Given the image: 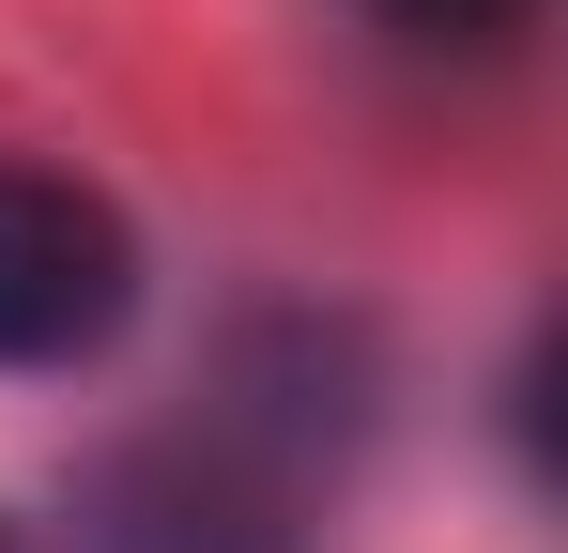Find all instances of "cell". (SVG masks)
Instances as JSON below:
<instances>
[{
    "instance_id": "cell-1",
    "label": "cell",
    "mask_w": 568,
    "mask_h": 553,
    "mask_svg": "<svg viewBox=\"0 0 568 553\" xmlns=\"http://www.w3.org/2000/svg\"><path fill=\"white\" fill-rule=\"evenodd\" d=\"M108 323H123V231H108V200H78L62 170L0 154V369L93 354Z\"/></svg>"
},
{
    "instance_id": "cell-2",
    "label": "cell",
    "mask_w": 568,
    "mask_h": 553,
    "mask_svg": "<svg viewBox=\"0 0 568 553\" xmlns=\"http://www.w3.org/2000/svg\"><path fill=\"white\" fill-rule=\"evenodd\" d=\"M369 16H399V31H446V47H476V31H523L538 0H369Z\"/></svg>"
},
{
    "instance_id": "cell-3",
    "label": "cell",
    "mask_w": 568,
    "mask_h": 553,
    "mask_svg": "<svg viewBox=\"0 0 568 553\" xmlns=\"http://www.w3.org/2000/svg\"><path fill=\"white\" fill-rule=\"evenodd\" d=\"M0 553H16V539H0Z\"/></svg>"
}]
</instances>
